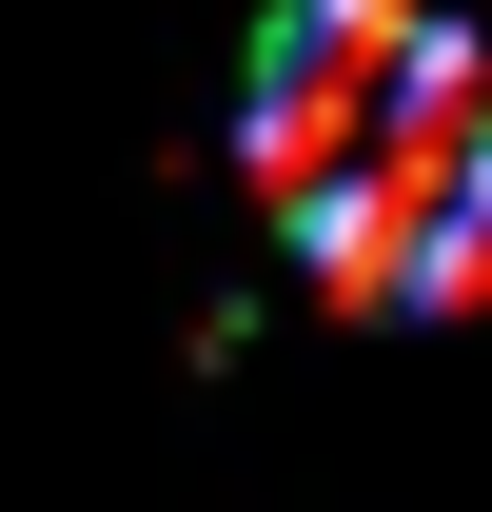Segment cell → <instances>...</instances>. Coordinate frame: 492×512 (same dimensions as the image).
Segmentation results:
<instances>
[{
	"mask_svg": "<svg viewBox=\"0 0 492 512\" xmlns=\"http://www.w3.org/2000/svg\"><path fill=\"white\" fill-rule=\"evenodd\" d=\"M433 20H453V0H276V40H296V60H335L355 99H394V79L433 60Z\"/></svg>",
	"mask_w": 492,
	"mask_h": 512,
	"instance_id": "cell-2",
	"label": "cell"
},
{
	"mask_svg": "<svg viewBox=\"0 0 492 512\" xmlns=\"http://www.w3.org/2000/svg\"><path fill=\"white\" fill-rule=\"evenodd\" d=\"M374 119H394V99H355V79H335V60H296V40L256 20V79H237V178L276 197V217L355 178V158H374Z\"/></svg>",
	"mask_w": 492,
	"mask_h": 512,
	"instance_id": "cell-1",
	"label": "cell"
},
{
	"mask_svg": "<svg viewBox=\"0 0 492 512\" xmlns=\"http://www.w3.org/2000/svg\"><path fill=\"white\" fill-rule=\"evenodd\" d=\"M414 316H492V217H433L414 237Z\"/></svg>",
	"mask_w": 492,
	"mask_h": 512,
	"instance_id": "cell-3",
	"label": "cell"
}]
</instances>
